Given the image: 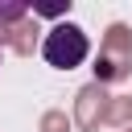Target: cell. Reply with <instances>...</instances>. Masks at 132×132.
<instances>
[{
	"label": "cell",
	"mask_w": 132,
	"mask_h": 132,
	"mask_svg": "<svg viewBox=\"0 0 132 132\" xmlns=\"http://www.w3.org/2000/svg\"><path fill=\"white\" fill-rule=\"evenodd\" d=\"M87 54H91V41H87V33H82L74 21L54 25V29L45 33V41H41V58H45L54 70H74V66L87 62Z\"/></svg>",
	"instance_id": "obj_1"
},
{
	"label": "cell",
	"mask_w": 132,
	"mask_h": 132,
	"mask_svg": "<svg viewBox=\"0 0 132 132\" xmlns=\"http://www.w3.org/2000/svg\"><path fill=\"white\" fill-rule=\"evenodd\" d=\"M29 12V0H0V21H16Z\"/></svg>",
	"instance_id": "obj_2"
},
{
	"label": "cell",
	"mask_w": 132,
	"mask_h": 132,
	"mask_svg": "<svg viewBox=\"0 0 132 132\" xmlns=\"http://www.w3.org/2000/svg\"><path fill=\"white\" fill-rule=\"evenodd\" d=\"M29 12L33 16H66L70 12V0L66 4H29Z\"/></svg>",
	"instance_id": "obj_3"
}]
</instances>
